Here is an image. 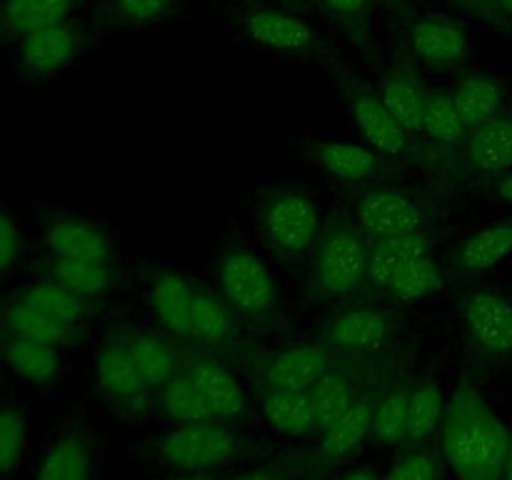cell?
I'll return each instance as SVG.
<instances>
[{
  "instance_id": "cell-46",
  "label": "cell",
  "mask_w": 512,
  "mask_h": 480,
  "mask_svg": "<svg viewBox=\"0 0 512 480\" xmlns=\"http://www.w3.org/2000/svg\"><path fill=\"white\" fill-rule=\"evenodd\" d=\"M495 195H498L503 203L512 205V170H510V173L500 175L498 183H495Z\"/></svg>"
},
{
  "instance_id": "cell-28",
  "label": "cell",
  "mask_w": 512,
  "mask_h": 480,
  "mask_svg": "<svg viewBox=\"0 0 512 480\" xmlns=\"http://www.w3.org/2000/svg\"><path fill=\"white\" fill-rule=\"evenodd\" d=\"M90 460L93 455L83 435H58L45 448L30 480H90Z\"/></svg>"
},
{
  "instance_id": "cell-32",
  "label": "cell",
  "mask_w": 512,
  "mask_h": 480,
  "mask_svg": "<svg viewBox=\"0 0 512 480\" xmlns=\"http://www.w3.org/2000/svg\"><path fill=\"white\" fill-rule=\"evenodd\" d=\"M235 310L223 300V295L195 290L193 310H190V338L205 345H223L233 338Z\"/></svg>"
},
{
  "instance_id": "cell-45",
  "label": "cell",
  "mask_w": 512,
  "mask_h": 480,
  "mask_svg": "<svg viewBox=\"0 0 512 480\" xmlns=\"http://www.w3.org/2000/svg\"><path fill=\"white\" fill-rule=\"evenodd\" d=\"M450 3H455L458 8H463L465 13H473V15H480V18H498V10H495L493 0H450Z\"/></svg>"
},
{
  "instance_id": "cell-53",
  "label": "cell",
  "mask_w": 512,
  "mask_h": 480,
  "mask_svg": "<svg viewBox=\"0 0 512 480\" xmlns=\"http://www.w3.org/2000/svg\"><path fill=\"white\" fill-rule=\"evenodd\" d=\"M3 340H5V330H3V318H0V353H3Z\"/></svg>"
},
{
  "instance_id": "cell-31",
  "label": "cell",
  "mask_w": 512,
  "mask_h": 480,
  "mask_svg": "<svg viewBox=\"0 0 512 480\" xmlns=\"http://www.w3.org/2000/svg\"><path fill=\"white\" fill-rule=\"evenodd\" d=\"M423 135L440 150L465 148L468 143L470 130L465 128L463 118H460L458 108L453 103V95L445 90H430L428 103H425L423 113Z\"/></svg>"
},
{
  "instance_id": "cell-8",
  "label": "cell",
  "mask_w": 512,
  "mask_h": 480,
  "mask_svg": "<svg viewBox=\"0 0 512 480\" xmlns=\"http://www.w3.org/2000/svg\"><path fill=\"white\" fill-rule=\"evenodd\" d=\"M18 70L23 78L45 80L68 68L80 50V33L70 23L50 25L18 43Z\"/></svg>"
},
{
  "instance_id": "cell-27",
  "label": "cell",
  "mask_w": 512,
  "mask_h": 480,
  "mask_svg": "<svg viewBox=\"0 0 512 480\" xmlns=\"http://www.w3.org/2000/svg\"><path fill=\"white\" fill-rule=\"evenodd\" d=\"M512 255V223H493L480 228L455 253L460 273L478 275L498 268Z\"/></svg>"
},
{
  "instance_id": "cell-43",
  "label": "cell",
  "mask_w": 512,
  "mask_h": 480,
  "mask_svg": "<svg viewBox=\"0 0 512 480\" xmlns=\"http://www.w3.org/2000/svg\"><path fill=\"white\" fill-rule=\"evenodd\" d=\"M173 0H110V10L118 20L130 25L158 23L168 15Z\"/></svg>"
},
{
  "instance_id": "cell-4",
  "label": "cell",
  "mask_w": 512,
  "mask_h": 480,
  "mask_svg": "<svg viewBox=\"0 0 512 480\" xmlns=\"http://www.w3.org/2000/svg\"><path fill=\"white\" fill-rule=\"evenodd\" d=\"M220 295L235 313L263 320L278 305V288L268 265L250 250H230L218 268Z\"/></svg>"
},
{
  "instance_id": "cell-14",
  "label": "cell",
  "mask_w": 512,
  "mask_h": 480,
  "mask_svg": "<svg viewBox=\"0 0 512 480\" xmlns=\"http://www.w3.org/2000/svg\"><path fill=\"white\" fill-rule=\"evenodd\" d=\"M0 358L15 378L33 388H50L63 368V355H60L58 345L43 343V340L13 338V335H5Z\"/></svg>"
},
{
  "instance_id": "cell-48",
  "label": "cell",
  "mask_w": 512,
  "mask_h": 480,
  "mask_svg": "<svg viewBox=\"0 0 512 480\" xmlns=\"http://www.w3.org/2000/svg\"><path fill=\"white\" fill-rule=\"evenodd\" d=\"M340 480H383V478H380V475L375 473V470L358 468V470H350V473H345Z\"/></svg>"
},
{
  "instance_id": "cell-12",
  "label": "cell",
  "mask_w": 512,
  "mask_h": 480,
  "mask_svg": "<svg viewBox=\"0 0 512 480\" xmlns=\"http://www.w3.org/2000/svg\"><path fill=\"white\" fill-rule=\"evenodd\" d=\"M390 318L378 308H350L335 315L325 345L338 353H373L390 340Z\"/></svg>"
},
{
  "instance_id": "cell-25",
  "label": "cell",
  "mask_w": 512,
  "mask_h": 480,
  "mask_svg": "<svg viewBox=\"0 0 512 480\" xmlns=\"http://www.w3.org/2000/svg\"><path fill=\"white\" fill-rule=\"evenodd\" d=\"M430 90L410 68H393L380 85V100L410 135H423V113Z\"/></svg>"
},
{
  "instance_id": "cell-2",
  "label": "cell",
  "mask_w": 512,
  "mask_h": 480,
  "mask_svg": "<svg viewBox=\"0 0 512 480\" xmlns=\"http://www.w3.org/2000/svg\"><path fill=\"white\" fill-rule=\"evenodd\" d=\"M370 243L355 225L333 223L318 243L313 288L325 298H345L368 283Z\"/></svg>"
},
{
  "instance_id": "cell-23",
  "label": "cell",
  "mask_w": 512,
  "mask_h": 480,
  "mask_svg": "<svg viewBox=\"0 0 512 480\" xmlns=\"http://www.w3.org/2000/svg\"><path fill=\"white\" fill-rule=\"evenodd\" d=\"M0 318H3L5 335L43 340V343L58 345V348H65L68 343H73L75 333H78V328H70V325L50 318L48 313H43V310H38L35 305H30L28 300L20 298L18 293L5 303V308L0 310Z\"/></svg>"
},
{
  "instance_id": "cell-29",
  "label": "cell",
  "mask_w": 512,
  "mask_h": 480,
  "mask_svg": "<svg viewBox=\"0 0 512 480\" xmlns=\"http://www.w3.org/2000/svg\"><path fill=\"white\" fill-rule=\"evenodd\" d=\"M128 350L148 388H163L180 373V353L168 338L158 333H138L128 340Z\"/></svg>"
},
{
  "instance_id": "cell-18",
  "label": "cell",
  "mask_w": 512,
  "mask_h": 480,
  "mask_svg": "<svg viewBox=\"0 0 512 480\" xmlns=\"http://www.w3.org/2000/svg\"><path fill=\"white\" fill-rule=\"evenodd\" d=\"M185 373L190 375V380L198 385L203 398L208 400L215 420L230 423V420L243 418L245 410H248V400H245L238 380L223 365L215 363V360H195V363L188 365Z\"/></svg>"
},
{
  "instance_id": "cell-16",
  "label": "cell",
  "mask_w": 512,
  "mask_h": 480,
  "mask_svg": "<svg viewBox=\"0 0 512 480\" xmlns=\"http://www.w3.org/2000/svg\"><path fill=\"white\" fill-rule=\"evenodd\" d=\"M430 240L425 233L370 238L368 248V283L378 290H388L390 283L415 260L428 258Z\"/></svg>"
},
{
  "instance_id": "cell-41",
  "label": "cell",
  "mask_w": 512,
  "mask_h": 480,
  "mask_svg": "<svg viewBox=\"0 0 512 480\" xmlns=\"http://www.w3.org/2000/svg\"><path fill=\"white\" fill-rule=\"evenodd\" d=\"M328 18H333L345 33L363 40L370 30V13L373 3L370 0H315Z\"/></svg>"
},
{
  "instance_id": "cell-17",
  "label": "cell",
  "mask_w": 512,
  "mask_h": 480,
  "mask_svg": "<svg viewBox=\"0 0 512 480\" xmlns=\"http://www.w3.org/2000/svg\"><path fill=\"white\" fill-rule=\"evenodd\" d=\"M75 0H0V40L20 43L50 25L68 23Z\"/></svg>"
},
{
  "instance_id": "cell-52",
  "label": "cell",
  "mask_w": 512,
  "mask_h": 480,
  "mask_svg": "<svg viewBox=\"0 0 512 480\" xmlns=\"http://www.w3.org/2000/svg\"><path fill=\"white\" fill-rule=\"evenodd\" d=\"M178 480H210L208 475H203V473H188V475H183V478H178Z\"/></svg>"
},
{
  "instance_id": "cell-10",
  "label": "cell",
  "mask_w": 512,
  "mask_h": 480,
  "mask_svg": "<svg viewBox=\"0 0 512 480\" xmlns=\"http://www.w3.org/2000/svg\"><path fill=\"white\" fill-rule=\"evenodd\" d=\"M348 110L373 150L388 158H403L408 153L413 135L400 125V120L390 113L378 93L363 88L348 90Z\"/></svg>"
},
{
  "instance_id": "cell-9",
  "label": "cell",
  "mask_w": 512,
  "mask_h": 480,
  "mask_svg": "<svg viewBox=\"0 0 512 480\" xmlns=\"http://www.w3.org/2000/svg\"><path fill=\"white\" fill-rule=\"evenodd\" d=\"M408 48L420 63L433 68H458L470 58L468 30L443 15L415 20L408 30Z\"/></svg>"
},
{
  "instance_id": "cell-51",
  "label": "cell",
  "mask_w": 512,
  "mask_h": 480,
  "mask_svg": "<svg viewBox=\"0 0 512 480\" xmlns=\"http://www.w3.org/2000/svg\"><path fill=\"white\" fill-rule=\"evenodd\" d=\"M503 480H512V430H510V435H508V453H505Z\"/></svg>"
},
{
  "instance_id": "cell-33",
  "label": "cell",
  "mask_w": 512,
  "mask_h": 480,
  "mask_svg": "<svg viewBox=\"0 0 512 480\" xmlns=\"http://www.w3.org/2000/svg\"><path fill=\"white\" fill-rule=\"evenodd\" d=\"M18 295L38 310L48 313L50 318L70 325V328H78L80 320L85 318V303L88 300L75 295L73 290H68L63 283L50 278V275L28 283L25 288L18 290Z\"/></svg>"
},
{
  "instance_id": "cell-26",
  "label": "cell",
  "mask_w": 512,
  "mask_h": 480,
  "mask_svg": "<svg viewBox=\"0 0 512 480\" xmlns=\"http://www.w3.org/2000/svg\"><path fill=\"white\" fill-rule=\"evenodd\" d=\"M373 418V405L368 400H355L338 420H333V423L320 430L323 433V440H320L323 458H328L330 463L350 458L365 443V438L373 435Z\"/></svg>"
},
{
  "instance_id": "cell-38",
  "label": "cell",
  "mask_w": 512,
  "mask_h": 480,
  "mask_svg": "<svg viewBox=\"0 0 512 480\" xmlns=\"http://www.w3.org/2000/svg\"><path fill=\"white\" fill-rule=\"evenodd\" d=\"M445 400L443 390L438 383H420L418 388L410 390V405H408V438L410 443H418V440L430 438L433 433H438L440 425H443L445 415Z\"/></svg>"
},
{
  "instance_id": "cell-19",
  "label": "cell",
  "mask_w": 512,
  "mask_h": 480,
  "mask_svg": "<svg viewBox=\"0 0 512 480\" xmlns=\"http://www.w3.org/2000/svg\"><path fill=\"white\" fill-rule=\"evenodd\" d=\"M50 258L108 260L110 243L98 225L80 218H55L45 228Z\"/></svg>"
},
{
  "instance_id": "cell-11",
  "label": "cell",
  "mask_w": 512,
  "mask_h": 480,
  "mask_svg": "<svg viewBox=\"0 0 512 480\" xmlns=\"http://www.w3.org/2000/svg\"><path fill=\"white\" fill-rule=\"evenodd\" d=\"M240 30L253 43L280 53H305L318 45V35L308 20L280 8L250 10L238 20Z\"/></svg>"
},
{
  "instance_id": "cell-6",
  "label": "cell",
  "mask_w": 512,
  "mask_h": 480,
  "mask_svg": "<svg viewBox=\"0 0 512 480\" xmlns=\"http://www.w3.org/2000/svg\"><path fill=\"white\" fill-rule=\"evenodd\" d=\"M463 323L470 345L483 358L512 355V300L498 290L480 288L465 295Z\"/></svg>"
},
{
  "instance_id": "cell-36",
  "label": "cell",
  "mask_w": 512,
  "mask_h": 480,
  "mask_svg": "<svg viewBox=\"0 0 512 480\" xmlns=\"http://www.w3.org/2000/svg\"><path fill=\"white\" fill-rule=\"evenodd\" d=\"M160 408H163V413L168 415L170 420H175L178 425L215 420L208 400L203 398L198 385L190 380V375L185 373V370L160 388Z\"/></svg>"
},
{
  "instance_id": "cell-1",
  "label": "cell",
  "mask_w": 512,
  "mask_h": 480,
  "mask_svg": "<svg viewBox=\"0 0 512 480\" xmlns=\"http://www.w3.org/2000/svg\"><path fill=\"white\" fill-rule=\"evenodd\" d=\"M508 435L510 430L475 385L455 388L440 425V445L455 478L503 480Z\"/></svg>"
},
{
  "instance_id": "cell-22",
  "label": "cell",
  "mask_w": 512,
  "mask_h": 480,
  "mask_svg": "<svg viewBox=\"0 0 512 480\" xmlns=\"http://www.w3.org/2000/svg\"><path fill=\"white\" fill-rule=\"evenodd\" d=\"M453 103L458 108L460 118H463L465 128L473 133L480 125L490 123V120L503 115L505 105V90L495 75L488 73H470L465 75L453 90Z\"/></svg>"
},
{
  "instance_id": "cell-49",
  "label": "cell",
  "mask_w": 512,
  "mask_h": 480,
  "mask_svg": "<svg viewBox=\"0 0 512 480\" xmlns=\"http://www.w3.org/2000/svg\"><path fill=\"white\" fill-rule=\"evenodd\" d=\"M370 3H373V8H390V10H400V13H403V10H408V0H370Z\"/></svg>"
},
{
  "instance_id": "cell-37",
  "label": "cell",
  "mask_w": 512,
  "mask_h": 480,
  "mask_svg": "<svg viewBox=\"0 0 512 480\" xmlns=\"http://www.w3.org/2000/svg\"><path fill=\"white\" fill-rule=\"evenodd\" d=\"M310 400L315 405V415H318L320 430L325 425H330L333 420H338L350 405L358 400V393H355L353 380L345 373H338V370L330 368L328 373L320 375L313 385L308 388Z\"/></svg>"
},
{
  "instance_id": "cell-21",
  "label": "cell",
  "mask_w": 512,
  "mask_h": 480,
  "mask_svg": "<svg viewBox=\"0 0 512 480\" xmlns=\"http://www.w3.org/2000/svg\"><path fill=\"white\" fill-rule=\"evenodd\" d=\"M195 290L185 275L163 270L155 275L150 288V305L155 318L173 338H190V310H193Z\"/></svg>"
},
{
  "instance_id": "cell-50",
  "label": "cell",
  "mask_w": 512,
  "mask_h": 480,
  "mask_svg": "<svg viewBox=\"0 0 512 480\" xmlns=\"http://www.w3.org/2000/svg\"><path fill=\"white\" fill-rule=\"evenodd\" d=\"M500 20H512V0H493Z\"/></svg>"
},
{
  "instance_id": "cell-44",
  "label": "cell",
  "mask_w": 512,
  "mask_h": 480,
  "mask_svg": "<svg viewBox=\"0 0 512 480\" xmlns=\"http://www.w3.org/2000/svg\"><path fill=\"white\" fill-rule=\"evenodd\" d=\"M440 470L438 463L430 453H408L400 458L383 480H438Z\"/></svg>"
},
{
  "instance_id": "cell-7",
  "label": "cell",
  "mask_w": 512,
  "mask_h": 480,
  "mask_svg": "<svg viewBox=\"0 0 512 480\" xmlns=\"http://www.w3.org/2000/svg\"><path fill=\"white\" fill-rule=\"evenodd\" d=\"M355 220L370 238L425 233L430 223L423 203L395 188H375L360 195L355 203Z\"/></svg>"
},
{
  "instance_id": "cell-15",
  "label": "cell",
  "mask_w": 512,
  "mask_h": 480,
  "mask_svg": "<svg viewBox=\"0 0 512 480\" xmlns=\"http://www.w3.org/2000/svg\"><path fill=\"white\" fill-rule=\"evenodd\" d=\"M330 370V348L328 345H293L265 363V383L268 388L308 390L315 380Z\"/></svg>"
},
{
  "instance_id": "cell-39",
  "label": "cell",
  "mask_w": 512,
  "mask_h": 480,
  "mask_svg": "<svg viewBox=\"0 0 512 480\" xmlns=\"http://www.w3.org/2000/svg\"><path fill=\"white\" fill-rule=\"evenodd\" d=\"M445 285V273L433 258H420L415 260L413 265L403 270L398 278L390 283V288L385 293L390 298L400 300V303H418V300L430 298L435 295L438 290H443Z\"/></svg>"
},
{
  "instance_id": "cell-24",
  "label": "cell",
  "mask_w": 512,
  "mask_h": 480,
  "mask_svg": "<svg viewBox=\"0 0 512 480\" xmlns=\"http://www.w3.org/2000/svg\"><path fill=\"white\" fill-rule=\"evenodd\" d=\"M263 415L270 428L293 438H305L320 430L308 390L268 388L263 395Z\"/></svg>"
},
{
  "instance_id": "cell-13",
  "label": "cell",
  "mask_w": 512,
  "mask_h": 480,
  "mask_svg": "<svg viewBox=\"0 0 512 480\" xmlns=\"http://www.w3.org/2000/svg\"><path fill=\"white\" fill-rule=\"evenodd\" d=\"M95 385L118 403L138 405L148 398V383L140 375L128 343H108L95 355Z\"/></svg>"
},
{
  "instance_id": "cell-40",
  "label": "cell",
  "mask_w": 512,
  "mask_h": 480,
  "mask_svg": "<svg viewBox=\"0 0 512 480\" xmlns=\"http://www.w3.org/2000/svg\"><path fill=\"white\" fill-rule=\"evenodd\" d=\"M408 405V390H393V393H388L380 400L373 418L375 440H380L385 445H393L403 443L408 438Z\"/></svg>"
},
{
  "instance_id": "cell-20",
  "label": "cell",
  "mask_w": 512,
  "mask_h": 480,
  "mask_svg": "<svg viewBox=\"0 0 512 480\" xmlns=\"http://www.w3.org/2000/svg\"><path fill=\"white\" fill-rule=\"evenodd\" d=\"M465 160L475 173L505 175L512 170V115H500L468 135Z\"/></svg>"
},
{
  "instance_id": "cell-5",
  "label": "cell",
  "mask_w": 512,
  "mask_h": 480,
  "mask_svg": "<svg viewBox=\"0 0 512 480\" xmlns=\"http://www.w3.org/2000/svg\"><path fill=\"white\" fill-rule=\"evenodd\" d=\"M263 228L270 245L280 255L298 258L318 240L320 213L305 193L278 190L275 195H270L268 205H265Z\"/></svg>"
},
{
  "instance_id": "cell-3",
  "label": "cell",
  "mask_w": 512,
  "mask_h": 480,
  "mask_svg": "<svg viewBox=\"0 0 512 480\" xmlns=\"http://www.w3.org/2000/svg\"><path fill=\"white\" fill-rule=\"evenodd\" d=\"M238 450V433L220 420L183 423L160 440V455L165 463L183 473H205V470L220 468L230 463Z\"/></svg>"
},
{
  "instance_id": "cell-47",
  "label": "cell",
  "mask_w": 512,
  "mask_h": 480,
  "mask_svg": "<svg viewBox=\"0 0 512 480\" xmlns=\"http://www.w3.org/2000/svg\"><path fill=\"white\" fill-rule=\"evenodd\" d=\"M228 480H280L278 475L268 473V470H248V473H240V475H233V478Z\"/></svg>"
},
{
  "instance_id": "cell-34",
  "label": "cell",
  "mask_w": 512,
  "mask_h": 480,
  "mask_svg": "<svg viewBox=\"0 0 512 480\" xmlns=\"http://www.w3.org/2000/svg\"><path fill=\"white\" fill-rule=\"evenodd\" d=\"M48 275L80 298H98L113 285V270L108 260L50 258Z\"/></svg>"
},
{
  "instance_id": "cell-30",
  "label": "cell",
  "mask_w": 512,
  "mask_h": 480,
  "mask_svg": "<svg viewBox=\"0 0 512 480\" xmlns=\"http://www.w3.org/2000/svg\"><path fill=\"white\" fill-rule=\"evenodd\" d=\"M315 158L328 170L333 178L345 183H363L373 178L380 170V153L358 143H343V140H330L315 148Z\"/></svg>"
},
{
  "instance_id": "cell-42",
  "label": "cell",
  "mask_w": 512,
  "mask_h": 480,
  "mask_svg": "<svg viewBox=\"0 0 512 480\" xmlns=\"http://www.w3.org/2000/svg\"><path fill=\"white\" fill-rule=\"evenodd\" d=\"M23 230H20L18 220L8 208L0 205V278L13 273L15 265L23 258Z\"/></svg>"
},
{
  "instance_id": "cell-35",
  "label": "cell",
  "mask_w": 512,
  "mask_h": 480,
  "mask_svg": "<svg viewBox=\"0 0 512 480\" xmlns=\"http://www.w3.org/2000/svg\"><path fill=\"white\" fill-rule=\"evenodd\" d=\"M28 415L18 403H0V480H13L28 453Z\"/></svg>"
}]
</instances>
